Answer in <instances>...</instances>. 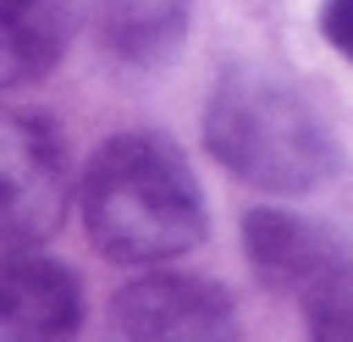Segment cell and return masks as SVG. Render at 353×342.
I'll return each instance as SVG.
<instances>
[{
	"label": "cell",
	"mask_w": 353,
	"mask_h": 342,
	"mask_svg": "<svg viewBox=\"0 0 353 342\" xmlns=\"http://www.w3.org/2000/svg\"><path fill=\"white\" fill-rule=\"evenodd\" d=\"M88 243L116 265H165L204 237V199L188 160L154 132H116L83 171Z\"/></svg>",
	"instance_id": "cell-1"
},
{
	"label": "cell",
	"mask_w": 353,
	"mask_h": 342,
	"mask_svg": "<svg viewBox=\"0 0 353 342\" xmlns=\"http://www.w3.org/2000/svg\"><path fill=\"white\" fill-rule=\"evenodd\" d=\"M210 154L259 193H309L336 171V138L281 77L270 72H226L204 105Z\"/></svg>",
	"instance_id": "cell-2"
},
{
	"label": "cell",
	"mask_w": 353,
	"mask_h": 342,
	"mask_svg": "<svg viewBox=\"0 0 353 342\" xmlns=\"http://www.w3.org/2000/svg\"><path fill=\"white\" fill-rule=\"evenodd\" d=\"M66 210V154L44 116L0 110V254L55 232Z\"/></svg>",
	"instance_id": "cell-3"
},
{
	"label": "cell",
	"mask_w": 353,
	"mask_h": 342,
	"mask_svg": "<svg viewBox=\"0 0 353 342\" xmlns=\"http://www.w3.org/2000/svg\"><path fill=\"white\" fill-rule=\"evenodd\" d=\"M110 342H237L232 298L176 270L138 276L110 303Z\"/></svg>",
	"instance_id": "cell-4"
},
{
	"label": "cell",
	"mask_w": 353,
	"mask_h": 342,
	"mask_svg": "<svg viewBox=\"0 0 353 342\" xmlns=\"http://www.w3.org/2000/svg\"><path fill=\"white\" fill-rule=\"evenodd\" d=\"M83 320L77 276L33 248L0 254V342H72Z\"/></svg>",
	"instance_id": "cell-5"
},
{
	"label": "cell",
	"mask_w": 353,
	"mask_h": 342,
	"mask_svg": "<svg viewBox=\"0 0 353 342\" xmlns=\"http://www.w3.org/2000/svg\"><path fill=\"white\" fill-rule=\"evenodd\" d=\"M243 254L265 287L292 292V298H309L347 259L342 243L320 221H303L292 210H248L243 215Z\"/></svg>",
	"instance_id": "cell-6"
},
{
	"label": "cell",
	"mask_w": 353,
	"mask_h": 342,
	"mask_svg": "<svg viewBox=\"0 0 353 342\" xmlns=\"http://www.w3.org/2000/svg\"><path fill=\"white\" fill-rule=\"evenodd\" d=\"M77 0H0V94L28 88L66 55Z\"/></svg>",
	"instance_id": "cell-7"
},
{
	"label": "cell",
	"mask_w": 353,
	"mask_h": 342,
	"mask_svg": "<svg viewBox=\"0 0 353 342\" xmlns=\"http://www.w3.org/2000/svg\"><path fill=\"white\" fill-rule=\"evenodd\" d=\"M182 0H105L99 11V39L116 61L149 66L182 44Z\"/></svg>",
	"instance_id": "cell-8"
},
{
	"label": "cell",
	"mask_w": 353,
	"mask_h": 342,
	"mask_svg": "<svg viewBox=\"0 0 353 342\" xmlns=\"http://www.w3.org/2000/svg\"><path fill=\"white\" fill-rule=\"evenodd\" d=\"M309 342H353V259H342L336 276H325L309 298Z\"/></svg>",
	"instance_id": "cell-9"
},
{
	"label": "cell",
	"mask_w": 353,
	"mask_h": 342,
	"mask_svg": "<svg viewBox=\"0 0 353 342\" xmlns=\"http://www.w3.org/2000/svg\"><path fill=\"white\" fill-rule=\"evenodd\" d=\"M320 33L331 39V50H342V61H353V0H325L320 6Z\"/></svg>",
	"instance_id": "cell-10"
}]
</instances>
